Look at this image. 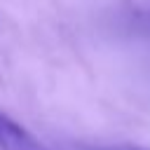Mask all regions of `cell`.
I'll return each mask as SVG.
<instances>
[{
	"label": "cell",
	"mask_w": 150,
	"mask_h": 150,
	"mask_svg": "<svg viewBox=\"0 0 150 150\" xmlns=\"http://www.w3.org/2000/svg\"><path fill=\"white\" fill-rule=\"evenodd\" d=\"M0 150H52L19 122L0 112Z\"/></svg>",
	"instance_id": "1"
}]
</instances>
